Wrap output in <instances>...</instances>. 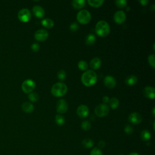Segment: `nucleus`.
Listing matches in <instances>:
<instances>
[{
  "mask_svg": "<svg viewBox=\"0 0 155 155\" xmlns=\"http://www.w3.org/2000/svg\"><path fill=\"white\" fill-rule=\"evenodd\" d=\"M97 81V74L96 73L91 70H88L84 72L81 76V82L82 84L87 87L93 86L96 84Z\"/></svg>",
  "mask_w": 155,
  "mask_h": 155,
  "instance_id": "obj_1",
  "label": "nucleus"
},
{
  "mask_svg": "<svg viewBox=\"0 0 155 155\" xmlns=\"http://www.w3.org/2000/svg\"><path fill=\"white\" fill-rule=\"evenodd\" d=\"M110 28L108 23L105 21H100L97 22L95 27V31L96 34L101 37L107 36L110 33Z\"/></svg>",
  "mask_w": 155,
  "mask_h": 155,
  "instance_id": "obj_2",
  "label": "nucleus"
},
{
  "mask_svg": "<svg viewBox=\"0 0 155 155\" xmlns=\"http://www.w3.org/2000/svg\"><path fill=\"white\" fill-rule=\"evenodd\" d=\"M67 91V85L62 82H58L54 84L51 90V94L55 97H61L65 94Z\"/></svg>",
  "mask_w": 155,
  "mask_h": 155,
  "instance_id": "obj_3",
  "label": "nucleus"
},
{
  "mask_svg": "<svg viewBox=\"0 0 155 155\" xmlns=\"http://www.w3.org/2000/svg\"><path fill=\"white\" fill-rule=\"evenodd\" d=\"M76 18L79 23L86 24L91 20V15L88 10H81L78 13Z\"/></svg>",
  "mask_w": 155,
  "mask_h": 155,
  "instance_id": "obj_4",
  "label": "nucleus"
},
{
  "mask_svg": "<svg viewBox=\"0 0 155 155\" xmlns=\"http://www.w3.org/2000/svg\"><path fill=\"white\" fill-rule=\"evenodd\" d=\"M36 84L35 81L31 79H26L25 80L21 85L22 91L25 93H30L32 92L35 88Z\"/></svg>",
  "mask_w": 155,
  "mask_h": 155,
  "instance_id": "obj_5",
  "label": "nucleus"
},
{
  "mask_svg": "<svg viewBox=\"0 0 155 155\" xmlns=\"http://www.w3.org/2000/svg\"><path fill=\"white\" fill-rule=\"evenodd\" d=\"M94 112L98 117H104L109 113V107L105 104H101L96 106Z\"/></svg>",
  "mask_w": 155,
  "mask_h": 155,
  "instance_id": "obj_6",
  "label": "nucleus"
},
{
  "mask_svg": "<svg viewBox=\"0 0 155 155\" xmlns=\"http://www.w3.org/2000/svg\"><path fill=\"white\" fill-rule=\"evenodd\" d=\"M18 19L23 22H27L31 18V13L27 8H22L18 13Z\"/></svg>",
  "mask_w": 155,
  "mask_h": 155,
  "instance_id": "obj_7",
  "label": "nucleus"
},
{
  "mask_svg": "<svg viewBox=\"0 0 155 155\" xmlns=\"http://www.w3.org/2000/svg\"><path fill=\"white\" fill-rule=\"evenodd\" d=\"M48 36V32L44 29L37 30L35 33V38L38 41H44Z\"/></svg>",
  "mask_w": 155,
  "mask_h": 155,
  "instance_id": "obj_8",
  "label": "nucleus"
},
{
  "mask_svg": "<svg viewBox=\"0 0 155 155\" xmlns=\"http://www.w3.org/2000/svg\"><path fill=\"white\" fill-rule=\"evenodd\" d=\"M68 110V104L64 99H59L56 104V111L59 113H65Z\"/></svg>",
  "mask_w": 155,
  "mask_h": 155,
  "instance_id": "obj_9",
  "label": "nucleus"
},
{
  "mask_svg": "<svg viewBox=\"0 0 155 155\" xmlns=\"http://www.w3.org/2000/svg\"><path fill=\"white\" fill-rule=\"evenodd\" d=\"M126 19V15L122 10L117 11L114 15V20L117 24H122Z\"/></svg>",
  "mask_w": 155,
  "mask_h": 155,
  "instance_id": "obj_10",
  "label": "nucleus"
},
{
  "mask_svg": "<svg viewBox=\"0 0 155 155\" xmlns=\"http://www.w3.org/2000/svg\"><path fill=\"white\" fill-rule=\"evenodd\" d=\"M129 121L133 124H139L142 122V118L141 115L138 113H132L128 116Z\"/></svg>",
  "mask_w": 155,
  "mask_h": 155,
  "instance_id": "obj_11",
  "label": "nucleus"
},
{
  "mask_svg": "<svg viewBox=\"0 0 155 155\" xmlns=\"http://www.w3.org/2000/svg\"><path fill=\"white\" fill-rule=\"evenodd\" d=\"M88 108L85 105H81L77 108V114L81 118L86 117L88 115Z\"/></svg>",
  "mask_w": 155,
  "mask_h": 155,
  "instance_id": "obj_12",
  "label": "nucleus"
},
{
  "mask_svg": "<svg viewBox=\"0 0 155 155\" xmlns=\"http://www.w3.org/2000/svg\"><path fill=\"white\" fill-rule=\"evenodd\" d=\"M104 82L105 85L109 88H113L116 85V81L115 79L111 76H105L104 78Z\"/></svg>",
  "mask_w": 155,
  "mask_h": 155,
  "instance_id": "obj_13",
  "label": "nucleus"
},
{
  "mask_svg": "<svg viewBox=\"0 0 155 155\" xmlns=\"http://www.w3.org/2000/svg\"><path fill=\"white\" fill-rule=\"evenodd\" d=\"M143 94L145 97L153 99L155 96V89L153 87H146L143 90Z\"/></svg>",
  "mask_w": 155,
  "mask_h": 155,
  "instance_id": "obj_14",
  "label": "nucleus"
},
{
  "mask_svg": "<svg viewBox=\"0 0 155 155\" xmlns=\"http://www.w3.org/2000/svg\"><path fill=\"white\" fill-rule=\"evenodd\" d=\"M32 10H33L34 15L37 18H41L44 17V16L45 15V11L44 10V8L39 5L34 6L32 8Z\"/></svg>",
  "mask_w": 155,
  "mask_h": 155,
  "instance_id": "obj_15",
  "label": "nucleus"
},
{
  "mask_svg": "<svg viewBox=\"0 0 155 155\" xmlns=\"http://www.w3.org/2000/svg\"><path fill=\"white\" fill-rule=\"evenodd\" d=\"M21 107H22V110L25 113H30L34 110L33 105L31 103L29 102H24Z\"/></svg>",
  "mask_w": 155,
  "mask_h": 155,
  "instance_id": "obj_16",
  "label": "nucleus"
},
{
  "mask_svg": "<svg viewBox=\"0 0 155 155\" xmlns=\"http://www.w3.org/2000/svg\"><path fill=\"white\" fill-rule=\"evenodd\" d=\"M90 65L93 69H98L101 65V61L98 58H94L91 60Z\"/></svg>",
  "mask_w": 155,
  "mask_h": 155,
  "instance_id": "obj_17",
  "label": "nucleus"
},
{
  "mask_svg": "<svg viewBox=\"0 0 155 155\" xmlns=\"http://www.w3.org/2000/svg\"><path fill=\"white\" fill-rule=\"evenodd\" d=\"M85 5V1L84 0H74L72 1V5L76 9L82 8Z\"/></svg>",
  "mask_w": 155,
  "mask_h": 155,
  "instance_id": "obj_18",
  "label": "nucleus"
},
{
  "mask_svg": "<svg viewBox=\"0 0 155 155\" xmlns=\"http://www.w3.org/2000/svg\"><path fill=\"white\" fill-rule=\"evenodd\" d=\"M42 25L48 28H51L54 26V22L52 19L50 18H45L42 20L41 21Z\"/></svg>",
  "mask_w": 155,
  "mask_h": 155,
  "instance_id": "obj_19",
  "label": "nucleus"
},
{
  "mask_svg": "<svg viewBox=\"0 0 155 155\" xmlns=\"http://www.w3.org/2000/svg\"><path fill=\"white\" fill-rule=\"evenodd\" d=\"M137 82V78L134 75L129 76L125 79V83L130 86L136 84Z\"/></svg>",
  "mask_w": 155,
  "mask_h": 155,
  "instance_id": "obj_20",
  "label": "nucleus"
},
{
  "mask_svg": "<svg viewBox=\"0 0 155 155\" xmlns=\"http://www.w3.org/2000/svg\"><path fill=\"white\" fill-rule=\"evenodd\" d=\"M151 133L147 130H143L140 133V137L143 141H148L151 139Z\"/></svg>",
  "mask_w": 155,
  "mask_h": 155,
  "instance_id": "obj_21",
  "label": "nucleus"
},
{
  "mask_svg": "<svg viewBox=\"0 0 155 155\" xmlns=\"http://www.w3.org/2000/svg\"><path fill=\"white\" fill-rule=\"evenodd\" d=\"M82 146L85 148H90L94 145V142L90 139H84L82 142Z\"/></svg>",
  "mask_w": 155,
  "mask_h": 155,
  "instance_id": "obj_22",
  "label": "nucleus"
},
{
  "mask_svg": "<svg viewBox=\"0 0 155 155\" xmlns=\"http://www.w3.org/2000/svg\"><path fill=\"white\" fill-rule=\"evenodd\" d=\"M87 2L90 5L93 7H99L103 4L104 1V0H88Z\"/></svg>",
  "mask_w": 155,
  "mask_h": 155,
  "instance_id": "obj_23",
  "label": "nucleus"
},
{
  "mask_svg": "<svg viewBox=\"0 0 155 155\" xmlns=\"http://www.w3.org/2000/svg\"><path fill=\"white\" fill-rule=\"evenodd\" d=\"M96 41V37L93 34H89L87 36L85 39V42L88 45H92Z\"/></svg>",
  "mask_w": 155,
  "mask_h": 155,
  "instance_id": "obj_24",
  "label": "nucleus"
},
{
  "mask_svg": "<svg viewBox=\"0 0 155 155\" xmlns=\"http://www.w3.org/2000/svg\"><path fill=\"white\" fill-rule=\"evenodd\" d=\"M109 104H110V107L112 109H116L118 107L119 103L117 98L112 97L110 100H109Z\"/></svg>",
  "mask_w": 155,
  "mask_h": 155,
  "instance_id": "obj_25",
  "label": "nucleus"
},
{
  "mask_svg": "<svg viewBox=\"0 0 155 155\" xmlns=\"http://www.w3.org/2000/svg\"><path fill=\"white\" fill-rule=\"evenodd\" d=\"M55 121H56V123L58 125L61 126V125L64 124L65 119L62 116H61L60 114H57L55 117Z\"/></svg>",
  "mask_w": 155,
  "mask_h": 155,
  "instance_id": "obj_26",
  "label": "nucleus"
},
{
  "mask_svg": "<svg viewBox=\"0 0 155 155\" xmlns=\"http://www.w3.org/2000/svg\"><path fill=\"white\" fill-rule=\"evenodd\" d=\"M28 99L31 102H36L39 99L38 94L35 92H31L28 94Z\"/></svg>",
  "mask_w": 155,
  "mask_h": 155,
  "instance_id": "obj_27",
  "label": "nucleus"
},
{
  "mask_svg": "<svg viewBox=\"0 0 155 155\" xmlns=\"http://www.w3.org/2000/svg\"><path fill=\"white\" fill-rule=\"evenodd\" d=\"M81 128L85 131L89 130L91 128V124L88 120H84L81 124Z\"/></svg>",
  "mask_w": 155,
  "mask_h": 155,
  "instance_id": "obj_28",
  "label": "nucleus"
},
{
  "mask_svg": "<svg viewBox=\"0 0 155 155\" xmlns=\"http://www.w3.org/2000/svg\"><path fill=\"white\" fill-rule=\"evenodd\" d=\"M78 68L81 70H86L88 68V64L87 63V62L84 61H81L78 62Z\"/></svg>",
  "mask_w": 155,
  "mask_h": 155,
  "instance_id": "obj_29",
  "label": "nucleus"
},
{
  "mask_svg": "<svg viewBox=\"0 0 155 155\" xmlns=\"http://www.w3.org/2000/svg\"><path fill=\"white\" fill-rule=\"evenodd\" d=\"M115 4L119 8H124L127 6V2L125 0H117L115 1Z\"/></svg>",
  "mask_w": 155,
  "mask_h": 155,
  "instance_id": "obj_30",
  "label": "nucleus"
},
{
  "mask_svg": "<svg viewBox=\"0 0 155 155\" xmlns=\"http://www.w3.org/2000/svg\"><path fill=\"white\" fill-rule=\"evenodd\" d=\"M148 61L150 65L153 67H155V56L154 54H150L148 58Z\"/></svg>",
  "mask_w": 155,
  "mask_h": 155,
  "instance_id": "obj_31",
  "label": "nucleus"
},
{
  "mask_svg": "<svg viewBox=\"0 0 155 155\" xmlns=\"http://www.w3.org/2000/svg\"><path fill=\"white\" fill-rule=\"evenodd\" d=\"M57 76L59 80H61V81L64 80L66 78V73L64 70H61L58 73Z\"/></svg>",
  "mask_w": 155,
  "mask_h": 155,
  "instance_id": "obj_32",
  "label": "nucleus"
},
{
  "mask_svg": "<svg viewBox=\"0 0 155 155\" xmlns=\"http://www.w3.org/2000/svg\"><path fill=\"white\" fill-rule=\"evenodd\" d=\"M90 155H103L102 151L98 148H94L90 152Z\"/></svg>",
  "mask_w": 155,
  "mask_h": 155,
  "instance_id": "obj_33",
  "label": "nucleus"
},
{
  "mask_svg": "<svg viewBox=\"0 0 155 155\" xmlns=\"http://www.w3.org/2000/svg\"><path fill=\"white\" fill-rule=\"evenodd\" d=\"M124 131L128 134H131L133 132V128L130 125H127L124 128Z\"/></svg>",
  "mask_w": 155,
  "mask_h": 155,
  "instance_id": "obj_34",
  "label": "nucleus"
},
{
  "mask_svg": "<svg viewBox=\"0 0 155 155\" xmlns=\"http://www.w3.org/2000/svg\"><path fill=\"white\" fill-rule=\"evenodd\" d=\"M79 28V25L76 22H73L70 25V29L72 31H76Z\"/></svg>",
  "mask_w": 155,
  "mask_h": 155,
  "instance_id": "obj_35",
  "label": "nucleus"
},
{
  "mask_svg": "<svg viewBox=\"0 0 155 155\" xmlns=\"http://www.w3.org/2000/svg\"><path fill=\"white\" fill-rule=\"evenodd\" d=\"M39 45L37 43H33L31 46V48L33 51H37L39 50Z\"/></svg>",
  "mask_w": 155,
  "mask_h": 155,
  "instance_id": "obj_36",
  "label": "nucleus"
},
{
  "mask_svg": "<svg viewBox=\"0 0 155 155\" xmlns=\"http://www.w3.org/2000/svg\"><path fill=\"white\" fill-rule=\"evenodd\" d=\"M105 146V143L104 141L101 140V141L99 142V143H98V147H99L100 148H103Z\"/></svg>",
  "mask_w": 155,
  "mask_h": 155,
  "instance_id": "obj_37",
  "label": "nucleus"
},
{
  "mask_svg": "<svg viewBox=\"0 0 155 155\" xmlns=\"http://www.w3.org/2000/svg\"><path fill=\"white\" fill-rule=\"evenodd\" d=\"M139 2L142 5H146L148 3V0H140L139 1Z\"/></svg>",
  "mask_w": 155,
  "mask_h": 155,
  "instance_id": "obj_38",
  "label": "nucleus"
},
{
  "mask_svg": "<svg viewBox=\"0 0 155 155\" xmlns=\"http://www.w3.org/2000/svg\"><path fill=\"white\" fill-rule=\"evenodd\" d=\"M102 101L104 102V103H107L108 102H109V98L107 96H105L103 97L102 98Z\"/></svg>",
  "mask_w": 155,
  "mask_h": 155,
  "instance_id": "obj_39",
  "label": "nucleus"
},
{
  "mask_svg": "<svg viewBox=\"0 0 155 155\" xmlns=\"http://www.w3.org/2000/svg\"><path fill=\"white\" fill-rule=\"evenodd\" d=\"M128 155H139V154L136 152H132V153H130Z\"/></svg>",
  "mask_w": 155,
  "mask_h": 155,
  "instance_id": "obj_40",
  "label": "nucleus"
},
{
  "mask_svg": "<svg viewBox=\"0 0 155 155\" xmlns=\"http://www.w3.org/2000/svg\"><path fill=\"white\" fill-rule=\"evenodd\" d=\"M154 110H155L154 108H153V111H153V117L154 116Z\"/></svg>",
  "mask_w": 155,
  "mask_h": 155,
  "instance_id": "obj_41",
  "label": "nucleus"
},
{
  "mask_svg": "<svg viewBox=\"0 0 155 155\" xmlns=\"http://www.w3.org/2000/svg\"><path fill=\"white\" fill-rule=\"evenodd\" d=\"M120 155H123V154H120Z\"/></svg>",
  "mask_w": 155,
  "mask_h": 155,
  "instance_id": "obj_42",
  "label": "nucleus"
}]
</instances>
